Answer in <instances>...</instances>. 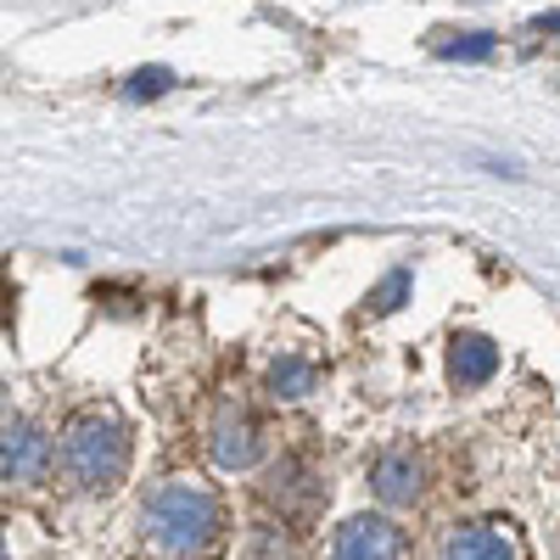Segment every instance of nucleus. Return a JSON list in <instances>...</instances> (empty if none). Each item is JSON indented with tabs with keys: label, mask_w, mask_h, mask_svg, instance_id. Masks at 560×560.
<instances>
[{
	"label": "nucleus",
	"mask_w": 560,
	"mask_h": 560,
	"mask_svg": "<svg viewBox=\"0 0 560 560\" xmlns=\"http://www.w3.org/2000/svg\"><path fill=\"white\" fill-rule=\"evenodd\" d=\"M140 538L163 560H208L224 544V504L197 477H168L140 504Z\"/></svg>",
	"instance_id": "1"
},
{
	"label": "nucleus",
	"mask_w": 560,
	"mask_h": 560,
	"mask_svg": "<svg viewBox=\"0 0 560 560\" xmlns=\"http://www.w3.org/2000/svg\"><path fill=\"white\" fill-rule=\"evenodd\" d=\"M57 465L62 477L84 493H102V488H118L124 471H129V427L124 415L96 404V409H79L62 432V448H57Z\"/></svg>",
	"instance_id": "2"
},
{
	"label": "nucleus",
	"mask_w": 560,
	"mask_h": 560,
	"mask_svg": "<svg viewBox=\"0 0 560 560\" xmlns=\"http://www.w3.org/2000/svg\"><path fill=\"white\" fill-rule=\"evenodd\" d=\"M51 471V438L34 420H12L0 427V488H34Z\"/></svg>",
	"instance_id": "3"
},
{
	"label": "nucleus",
	"mask_w": 560,
	"mask_h": 560,
	"mask_svg": "<svg viewBox=\"0 0 560 560\" xmlns=\"http://www.w3.org/2000/svg\"><path fill=\"white\" fill-rule=\"evenodd\" d=\"M404 555H409V538L387 516H353L331 538V560H404Z\"/></svg>",
	"instance_id": "4"
},
{
	"label": "nucleus",
	"mask_w": 560,
	"mask_h": 560,
	"mask_svg": "<svg viewBox=\"0 0 560 560\" xmlns=\"http://www.w3.org/2000/svg\"><path fill=\"white\" fill-rule=\"evenodd\" d=\"M208 454L219 471H253L264 459V432L247 409H219L213 432H208Z\"/></svg>",
	"instance_id": "5"
},
{
	"label": "nucleus",
	"mask_w": 560,
	"mask_h": 560,
	"mask_svg": "<svg viewBox=\"0 0 560 560\" xmlns=\"http://www.w3.org/2000/svg\"><path fill=\"white\" fill-rule=\"evenodd\" d=\"M264 499L280 510V516H308V510L319 504V477L303 459H280L269 471V482H264Z\"/></svg>",
	"instance_id": "6"
},
{
	"label": "nucleus",
	"mask_w": 560,
	"mask_h": 560,
	"mask_svg": "<svg viewBox=\"0 0 560 560\" xmlns=\"http://www.w3.org/2000/svg\"><path fill=\"white\" fill-rule=\"evenodd\" d=\"M443 560H522V544L510 538L499 522H471V527L448 533Z\"/></svg>",
	"instance_id": "7"
},
{
	"label": "nucleus",
	"mask_w": 560,
	"mask_h": 560,
	"mask_svg": "<svg viewBox=\"0 0 560 560\" xmlns=\"http://www.w3.org/2000/svg\"><path fill=\"white\" fill-rule=\"evenodd\" d=\"M370 488H376V499H382L387 510L415 504V499H420V459H415L409 448H387V454L376 459V471H370Z\"/></svg>",
	"instance_id": "8"
},
{
	"label": "nucleus",
	"mask_w": 560,
	"mask_h": 560,
	"mask_svg": "<svg viewBox=\"0 0 560 560\" xmlns=\"http://www.w3.org/2000/svg\"><path fill=\"white\" fill-rule=\"evenodd\" d=\"M493 370H499V348L488 337L465 331V337L448 342V376H454V387H482V382H493Z\"/></svg>",
	"instance_id": "9"
},
{
	"label": "nucleus",
	"mask_w": 560,
	"mask_h": 560,
	"mask_svg": "<svg viewBox=\"0 0 560 560\" xmlns=\"http://www.w3.org/2000/svg\"><path fill=\"white\" fill-rule=\"evenodd\" d=\"M264 387H269V398H287V404L308 398L319 387V364L303 359V353H275L269 370H264Z\"/></svg>",
	"instance_id": "10"
},
{
	"label": "nucleus",
	"mask_w": 560,
	"mask_h": 560,
	"mask_svg": "<svg viewBox=\"0 0 560 560\" xmlns=\"http://www.w3.org/2000/svg\"><path fill=\"white\" fill-rule=\"evenodd\" d=\"M404 298H409V269H393V275L382 280V287L370 292V308H376V314H393Z\"/></svg>",
	"instance_id": "11"
},
{
	"label": "nucleus",
	"mask_w": 560,
	"mask_h": 560,
	"mask_svg": "<svg viewBox=\"0 0 560 560\" xmlns=\"http://www.w3.org/2000/svg\"><path fill=\"white\" fill-rule=\"evenodd\" d=\"M443 57H448V62H482V57H493V34H471V39H448V45H443Z\"/></svg>",
	"instance_id": "12"
},
{
	"label": "nucleus",
	"mask_w": 560,
	"mask_h": 560,
	"mask_svg": "<svg viewBox=\"0 0 560 560\" xmlns=\"http://www.w3.org/2000/svg\"><path fill=\"white\" fill-rule=\"evenodd\" d=\"M163 90H168V73H163V68H147V73H135V79L124 84V96L140 102V96H163Z\"/></svg>",
	"instance_id": "13"
},
{
	"label": "nucleus",
	"mask_w": 560,
	"mask_h": 560,
	"mask_svg": "<svg viewBox=\"0 0 560 560\" xmlns=\"http://www.w3.org/2000/svg\"><path fill=\"white\" fill-rule=\"evenodd\" d=\"M533 28H538V34H560V12H549V18H538Z\"/></svg>",
	"instance_id": "14"
},
{
	"label": "nucleus",
	"mask_w": 560,
	"mask_h": 560,
	"mask_svg": "<svg viewBox=\"0 0 560 560\" xmlns=\"http://www.w3.org/2000/svg\"><path fill=\"white\" fill-rule=\"evenodd\" d=\"M0 560H7V544H0Z\"/></svg>",
	"instance_id": "15"
}]
</instances>
